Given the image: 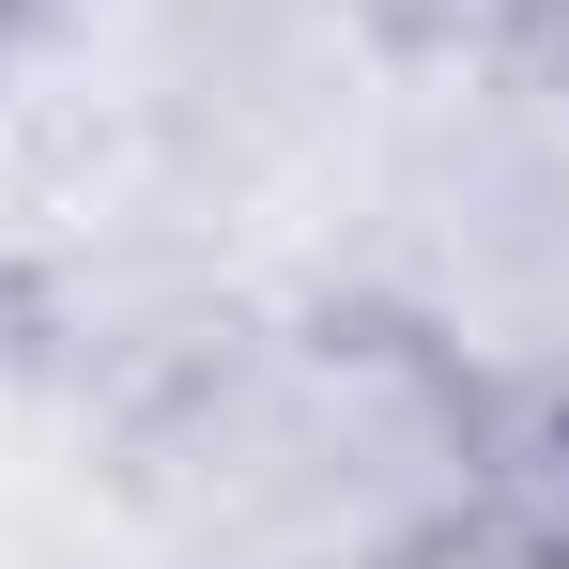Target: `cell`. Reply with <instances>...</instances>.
<instances>
[{
	"label": "cell",
	"instance_id": "6da1fadb",
	"mask_svg": "<svg viewBox=\"0 0 569 569\" xmlns=\"http://www.w3.org/2000/svg\"><path fill=\"white\" fill-rule=\"evenodd\" d=\"M539 16H555V31H569V0H539Z\"/></svg>",
	"mask_w": 569,
	"mask_h": 569
}]
</instances>
